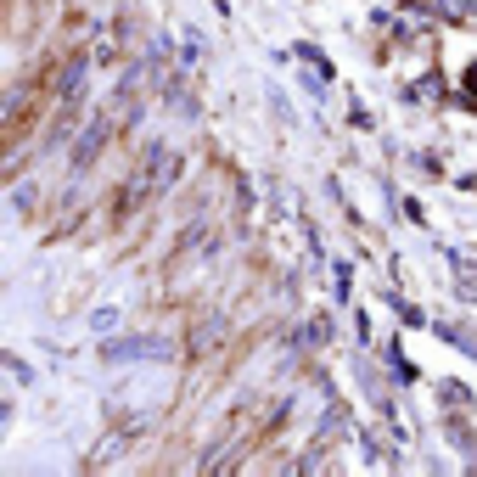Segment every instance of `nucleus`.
Wrapping results in <instances>:
<instances>
[{"instance_id":"obj_1","label":"nucleus","mask_w":477,"mask_h":477,"mask_svg":"<svg viewBox=\"0 0 477 477\" xmlns=\"http://www.w3.org/2000/svg\"><path fill=\"white\" fill-rule=\"evenodd\" d=\"M174 169H180V157H174V152H157V174H152V185L164 191V185L174 180Z\"/></svg>"},{"instance_id":"obj_2","label":"nucleus","mask_w":477,"mask_h":477,"mask_svg":"<svg viewBox=\"0 0 477 477\" xmlns=\"http://www.w3.org/2000/svg\"><path fill=\"white\" fill-rule=\"evenodd\" d=\"M84 68H90L84 56H74V62H68V74H62V95H79V79H84Z\"/></svg>"}]
</instances>
